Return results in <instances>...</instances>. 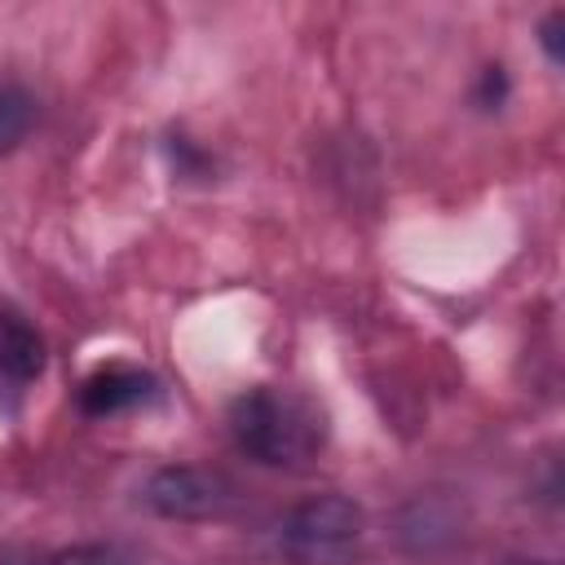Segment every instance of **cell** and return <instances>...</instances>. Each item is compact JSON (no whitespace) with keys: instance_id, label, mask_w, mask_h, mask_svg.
I'll list each match as a JSON object with an SVG mask.
<instances>
[{"instance_id":"1","label":"cell","mask_w":565,"mask_h":565,"mask_svg":"<svg viewBox=\"0 0 565 565\" xmlns=\"http://www.w3.org/2000/svg\"><path fill=\"white\" fill-rule=\"evenodd\" d=\"M230 433H234V446L252 455L256 463L291 468L322 450L327 419L318 402H309L305 393L260 384V388H247L230 406Z\"/></svg>"},{"instance_id":"2","label":"cell","mask_w":565,"mask_h":565,"mask_svg":"<svg viewBox=\"0 0 565 565\" xmlns=\"http://www.w3.org/2000/svg\"><path fill=\"white\" fill-rule=\"evenodd\" d=\"M278 539L296 565H344L362 539V508L344 494H318L291 508Z\"/></svg>"},{"instance_id":"3","label":"cell","mask_w":565,"mask_h":565,"mask_svg":"<svg viewBox=\"0 0 565 565\" xmlns=\"http://www.w3.org/2000/svg\"><path fill=\"white\" fill-rule=\"evenodd\" d=\"M146 503L159 516H177V521L216 516L230 503V481L203 468H163L146 481Z\"/></svg>"},{"instance_id":"4","label":"cell","mask_w":565,"mask_h":565,"mask_svg":"<svg viewBox=\"0 0 565 565\" xmlns=\"http://www.w3.org/2000/svg\"><path fill=\"white\" fill-rule=\"evenodd\" d=\"M154 375L150 371H137V366H102L84 380L79 388V406L88 415H119L128 406H141L154 397Z\"/></svg>"},{"instance_id":"5","label":"cell","mask_w":565,"mask_h":565,"mask_svg":"<svg viewBox=\"0 0 565 565\" xmlns=\"http://www.w3.org/2000/svg\"><path fill=\"white\" fill-rule=\"evenodd\" d=\"M44 366V344L40 335L18 318L0 309V388H22L40 375Z\"/></svg>"},{"instance_id":"6","label":"cell","mask_w":565,"mask_h":565,"mask_svg":"<svg viewBox=\"0 0 565 565\" xmlns=\"http://www.w3.org/2000/svg\"><path fill=\"white\" fill-rule=\"evenodd\" d=\"M31 119H35L31 97L18 93V88H0V154H9V150L26 137Z\"/></svg>"},{"instance_id":"7","label":"cell","mask_w":565,"mask_h":565,"mask_svg":"<svg viewBox=\"0 0 565 565\" xmlns=\"http://www.w3.org/2000/svg\"><path fill=\"white\" fill-rule=\"evenodd\" d=\"M0 565H53V561L35 552H0Z\"/></svg>"},{"instance_id":"8","label":"cell","mask_w":565,"mask_h":565,"mask_svg":"<svg viewBox=\"0 0 565 565\" xmlns=\"http://www.w3.org/2000/svg\"><path fill=\"white\" fill-rule=\"evenodd\" d=\"M556 26H561V13H552V18H547V26H543V44H547V53H552V57H561V40H556Z\"/></svg>"}]
</instances>
